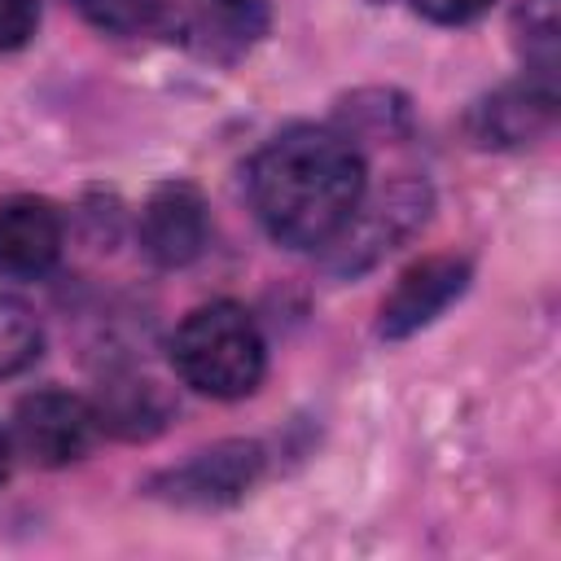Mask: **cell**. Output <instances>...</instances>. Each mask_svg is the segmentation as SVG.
<instances>
[{
    "label": "cell",
    "instance_id": "obj_1",
    "mask_svg": "<svg viewBox=\"0 0 561 561\" xmlns=\"http://www.w3.org/2000/svg\"><path fill=\"white\" fill-rule=\"evenodd\" d=\"M245 184L259 224L280 245L320 250L364 202L368 171L351 136L324 127H289L254 153Z\"/></svg>",
    "mask_w": 561,
    "mask_h": 561
},
{
    "label": "cell",
    "instance_id": "obj_2",
    "mask_svg": "<svg viewBox=\"0 0 561 561\" xmlns=\"http://www.w3.org/2000/svg\"><path fill=\"white\" fill-rule=\"evenodd\" d=\"M171 364L184 386L210 399H245L263 381V333L237 302H210L184 316L171 337Z\"/></svg>",
    "mask_w": 561,
    "mask_h": 561
},
{
    "label": "cell",
    "instance_id": "obj_3",
    "mask_svg": "<svg viewBox=\"0 0 561 561\" xmlns=\"http://www.w3.org/2000/svg\"><path fill=\"white\" fill-rule=\"evenodd\" d=\"M259 469H263V447L250 438H228L158 473L153 495L180 508H224V504H237L254 486Z\"/></svg>",
    "mask_w": 561,
    "mask_h": 561
},
{
    "label": "cell",
    "instance_id": "obj_4",
    "mask_svg": "<svg viewBox=\"0 0 561 561\" xmlns=\"http://www.w3.org/2000/svg\"><path fill=\"white\" fill-rule=\"evenodd\" d=\"M13 425H18L22 451L35 465L61 469L92 447L101 421H96V408L70 390H35L18 403Z\"/></svg>",
    "mask_w": 561,
    "mask_h": 561
},
{
    "label": "cell",
    "instance_id": "obj_5",
    "mask_svg": "<svg viewBox=\"0 0 561 561\" xmlns=\"http://www.w3.org/2000/svg\"><path fill=\"white\" fill-rule=\"evenodd\" d=\"M465 285H469V259H460V254H430V259L412 263L386 294L377 333L390 342L412 337L416 329L438 320L465 294Z\"/></svg>",
    "mask_w": 561,
    "mask_h": 561
},
{
    "label": "cell",
    "instance_id": "obj_6",
    "mask_svg": "<svg viewBox=\"0 0 561 561\" xmlns=\"http://www.w3.org/2000/svg\"><path fill=\"white\" fill-rule=\"evenodd\" d=\"M425 206H430V193L421 184H394L386 188L373 206H355V215L342 224V232L333 237L337 241V267L351 272V267H364L373 263L377 254H386L399 237H408L421 219H425ZM329 241V245H333Z\"/></svg>",
    "mask_w": 561,
    "mask_h": 561
},
{
    "label": "cell",
    "instance_id": "obj_7",
    "mask_svg": "<svg viewBox=\"0 0 561 561\" xmlns=\"http://www.w3.org/2000/svg\"><path fill=\"white\" fill-rule=\"evenodd\" d=\"M140 245L162 267H184L206 245V202L193 184H158L140 210Z\"/></svg>",
    "mask_w": 561,
    "mask_h": 561
},
{
    "label": "cell",
    "instance_id": "obj_8",
    "mask_svg": "<svg viewBox=\"0 0 561 561\" xmlns=\"http://www.w3.org/2000/svg\"><path fill=\"white\" fill-rule=\"evenodd\" d=\"M552 114H557L552 83L526 79V83L500 88L473 110V136L478 145H491V149H517V145L539 140L552 127Z\"/></svg>",
    "mask_w": 561,
    "mask_h": 561
},
{
    "label": "cell",
    "instance_id": "obj_9",
    "mask_svg": "<svg viewBox=\"0 0 561 561\" xmlns=\"http://www.w3.org/2000/svg\"><path fill=\"white\" fill-rule=\"evenodd\" d=\"M61 254V219L39 197H13L0 206V267L4 272H48Z\"/></svg>",
    "mask_w": 561,
    "mask_h": 561
},
{
    "label": "cell",
    "instance_id": "obj_10",
    "mask_svg": "<svg viewBox=\"0 0 561 561\" xmlns=\"http://www.w3.org/2000/svg\"><path fill=\"white\" fill-rule=\"evenodd\" d=\"M267 31V0H197L193 9V44L215 61H237Z\"/></svg>",
    "mask_w": 561,
    "mask_h": 561
},
{
    "label": "cell",
    "instance_id": "obj_11",
    "mask_svg": "<svg viewBox=\"0 0 561 561\" xmlns=\"http://www.w3.org/2000/svg\"><path fill=\"white\" fill-rule=\"evenodd\" d=\"M513 35H517V53L530 66V79L552 83L557 75V53H561V18H557V0H526L513 13Z\"/></svg>",
    "mask_w": 561,
    "mask_h": 561
},
{
    "label": "cell",
    "instance_id": "obj_12",
    "mask_svg": "<svg viewBox=\"0 0 561 561\" xmlns=\"http://www.w3.org/2000/svg\"><path fill=\"white\" fill-rule=\"evenodd\" d=\"M39 346H44V329L35 311L22 298L0 294V377H13L26 364H35Z\"/></svg>",
    "mask_w": 561,
    "mask_h": 561
},
{
    "label": "cell",
    "instance_id": "obj_13",
    "mask_svg": "<svg viewBox=\"0 0 561 561\" xmlns=\"http://www.w3.org/2000/svg\"><path fill=\"white\" fill-rule=\"evenodd\" d=\"M162 412L167 408H162V399H158V390L149 381H127V386H114V399L101 403L96 421L118 430V434H127V438H145V434H153L162 425Z\"/></svg>",
    "mask_w": 561,
    "mask_h": 561
},
{
    "label": "cell",
    "instance_id": "obj_14",
    "mask_svg": "<svg viewBox=\"0 0 561 561\" xmlns=\"http://www.w3.org/2000/svg\"><path fill=\"white\" fill-rule=\"evenodd\" d=\"M75 4H79V13H83L92 26L114 31V35H136V31H145V26L158 18V9H162V0H75Z\"/></svg>",
    "mask_w": 561,
    "mask_h": 561
},
{
    "label": "cell",
    "instance_id": "obj_15",
    "mask_svg": "<svg viewBox=\"0 0 561 561\" xmlns=\"http://www.w3.org/2000/svg\"><path fill=\"white\" fill-rule=\"evenodd\" d=\"M35 22H39L35 0H0V53L22 48L35 35Z\"/></svg>",
    "mask_w": 561,
    "mask_h": 561
},
{
    "label": "cell",
    "instance_id": "obj_16",
    "mask_svg": "<svg viewBox=\"0 0 561 561\" xmlns=\"http://www.w3.org/2000/svg\"><path fill=\"white\" fill-rule=\"evenodd\" d=\"M416 13H425L430 22H443V26H460V22H473L491 9V0H412Z\"/></svg>",
    "mask_w": 561,
    "mask_h": 561
},
{
    "label": "cell",
    "instance_id": "obj_17",
    "mask_svg": "<svg viewBox=\"0 0 561 561\" xmlns=\"http://www.w3.org/2000/svg\"><path fill=\"white\" fill-rule=\"evenodd\" d=\"M9 473H13V447H9V434L0 430V486L9 482Z\"/></svg>",
    "mask_w": 561,
    "mask_h": 561
}]
</instances>
